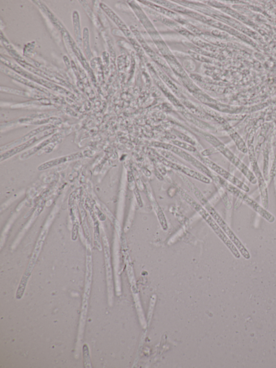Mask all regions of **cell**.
<instances>
[{"label": "cell", "mask_w": 276, "mask_h": 368, "mask_svg": "<svg viewBox=\"0 0 276 368\" xmlns=\"http://www.w3.org/2000/svg\"><path fill=\"white\" fill-rule=\"evenodd\" d=\"M54 127H55L53 125H52V124H48V125L40 127L34 129L32 131L25 134L24 136L16 140V141L4 145V146L0 148L1 152L2 153L3 152H7L8 150L19 146V145L27 142L29 141L30 139L39 135V134L46 130H48L54 129Z\"/></svg>", "instance_id": "13"}, {"label": "cell", "mask_w": 276, "mask_h": 368, "mask_svg": "<svg viewBox=\"0 0 276 368\" xmlns=\"http://www.w3.org/2000/svg\"><path fill=\"white\" fill-rule=\"evenodd\" d=\"M156 157L159 160V162L166 166V167L170 168L176 171L184 173L189 177L196 179L198 181H201V182L205 184H210L211 182V179L206 177V176L202 173L195 172L193 170H191L189 168L185 167V166H182L175 163L171 162L170 160L166 159L164 157L161 156L157 153H154Z\"/></svg>", "instance_id": "9"}, {"label": "cell", "mask_w": 276, "mask_h": 368, "mask_svg": "<svg viewBox=\"0 0 276 368\" xmlns=\"http://www.w3.org/2000/svg\"><path fill=\"white\" fill-rule=\"evenodd\" d=\"M183 102L185 106L188 108L192 113L195 114V115H197L198 117L201 118L206 117L205 114L202 112L199 109H197V108L195 106L192 105V104L190 102L187 101H184Z\"/></svg>", "instance_id": "30"}, {"label": "cell", "mask_w": 276, "mask_h": 368, "mask_svg": "<svg viewBox=\"0 0 276 368\" xmlns=\"http://www.w3.org/2000/svg\"><path fill=\"white\" fill-rule=\"evenodd\" d=\"M131 32L133 33L135 37L136 38L137 40L140 44L142 45L144 50L147 52V53L149 56L150 58L152 59L156 63L158 64L168 72V74H171V70L169 68V66L166 64V62L163 59H161L159 56L155 53V52L151 49L147 43L145 42V40L143 38V36L140 34L139 30L133 26L131 27Z\"/></svg>", "instance_id": "12"}, {"label": "cell", "mask_w": 276, "mask_h": 368, "mask_svg": "<svg viewBox=\"0 0 276 368\" xmlns=\"http://www.w3.org/2000/svg\"><path fill=\"white\" fill-rule=\"evenodd\" d=\"M165 59L166 60V61L168 62L171 69H172L177 75H178L184 79H189L188 76H187L186 72L184 68H182V66L179 63V62L177 61L173 55L166 56L165 57Z\"/></svg>", "instance_id": "23"}, {"label": "cell", "mask_w": 276, "mask_h": 368, "mask_svg": "<svg viewBox=\"0 0 276 368\" xmlns=\"http://www.w3.org/2000/svg\"><path fill=\"white\" fill-rule=\"evenodd\" d=\"M140 2H142L143 4H145L146 6H148L152 10H155V11L158 12L160 14H163L165 15V16L168 17L182 24L185 25L187 23L186 21L181 17L179 14L171 11V10L168 8L158 6L157 4L147 1H140Z\"/></svg>", "instance_id": "18"}, {"label": "cell", "mask_w": 276, "mask_h": 368, "mask_svg": "<svg viewBox=\"0 0 276 368\" xmlns=\"http://www.w3.org/2000/svg\"><path fill=\"white\" fill-rule=\"evenodd\" d=\"M184 111L185 110L182 111V114H183L184 116L186 117V118L187 119V120L195 124V126L201 129H206L208 128V127H209L208 126V124L207 123H204L200 121L199 120H197V119L191 115L190 113Z\"/></svg>", "instance_id": "28"}, {"label": "cell", "mask_w": 276, "mask_h": 368, "mask_svg": "<svg viewBox=\"0 0 276 368\" xmlns=\"http://www.w3.org/2000/svg\"><path fill=\"white\" fill-rule=\"evenodd\" d=\"M148 68L150 74L151 76H152L155 84H157V85L159 87L160 89L163 91L164 94L167 97L169 98V100L171 103H172L174 106H175L176 108H179V109L182 111H184V109L183 106H182L181 104L178 100L176 99L174 96L171 94V92L170 91V90L168 89V88L166 87L165 85L163 84V82L161 81L160 78L158 76L157 72H156L154 68H153V66L149 65L148 66Z\"/></svg>", "instance_id": "15"}, {"label": "cell", "mask_w": 276, "mask_h": 368, "mask_svg": "<svg viewBox=\"0 0 276 368\" xmlns=\"http://www.w3.org/2000/svg\"><path fill=\"white\" fill-rule=\"evenodd\" d=\"M175 146L178 147L180 149H184L191 152H197L196 149L193 146H191L188 143H186L183 142L179 141H171Z\"/></svg>", "instance_id": "29"}, {"label": "cell", "mask_w": 276, "mask_h": 368, "mask_svg": "<svg viewBox=\"0 0 276 368\" xmlns=\"http://www.w3.org/2000/svg\"><path fill=\"white\" fill-rule=\"evenodd\" d=\"M158 3L161 6L165 7L170 10H173L174 12H179L180 13L187 15L191 12V10L183 7L179 6V5L167 1H154Z\"/></svg>", "instance_id": "25"}, {"label": "cell", "mask_w": 276, "mask_h": 368, "mask_svg": "<svg viewBox=\"0 0 276 368\" xmlns=\"http://www.w3.org/2000/svg\"><path fill=\"white\" fill-rule=\"evenodd\" d=\"M18 62L23 67V68L27 69V70H29V71L33 72V73L36 75L43 77L44 78H45V79L49 81H52L57 83V84H61L64 86H67L66 82L64 80L60 79V78L59 77L45 73L44 71L36 68L35 67L28 64L23 60L18 61Z\"/></svg>", "instance_id": "19"}, {"label": "cell", "mask_w": 276, "mask_h": 368, "mask_svg": "<svg viewBox=\"0 0 276 368\" xmlns=\"http://www.w3.org/2000/svg\"><path fill=\"white\" fill-rule=\"evenodd\" d=\"M250 162H251L252 172L256 177L259 190L260 199L262 206L267 210L269 207V195L268 187L265 179L259 168L257 160L255 158L254 147L251 145L248 147Z\"/></svg>", "instance_id": "6"}, {"label": "cell", "mask_w": 276, "mask_h": 368, "mask_svg": "<svg viewBox=\"0 0 276 368\" xmlns=\"http://www.w3.org/2000/svg\"><path fill=\"white\" fill-rule=\"evenodd\" d=\"M1 71L4 74H6L9 77L12 78V79L21 83V84L27 86L31 87H33L34 88V89L39 90L41 92H43L44 93V94L48 95V96H50V93L47 90L44 89L43 87L35 84V83L32 81H29L27 79H25V78L21 76H20L19 74L16 73V72H14V71L6 68V67L4 66L1 67Z\"/></svg>", "instance_id": "16"}, {"label": "cell", "mask_w": 276, "mask_h": 368, "mask_svg": "<svg viewBox=\"0 0 276 368\" xmlns=\"http://www.w3.org/2000/svg\"><path fill=\"white\" fill-rule=\"evenodd\" d=\"M56 130H57L55 129L48 130L41 133L39 134V135L30 139L29 141L19 145V146L8 150V151L4 153H2L1 154V156H0V161L2 162L4 161V160H6L14 156V155L23 152L24 150L32 146L33 145L41 141V139L48 137L52 134H54Z\"/></svg>", "instance_id": "10"}, {"label": "cell", "mask_w": 276, "mask_h": 368, "mask_svg": "<svg viewBox=\"0 0 276 368\" xmlns=\"http://www.w3.org/2000/svg\"><path fill=\"white\" fill-rule=\"evenodd\" d=\"M184 66L185 68L189 71H194L195 69V65L191 60L185 61Z\"/></svg>", "instance_id": "33"}, {"label": "cell", "mask_w": 276, "mask_h": 368, "mask_svg": "<svg viewBox=\"0 0 276 368\" xmlns=\"http://www.w3.org/2000/svg\"><path fill=\"white\" fill-rule=\"evenodd\" d=\"M1 61L2 63L5 65L7 66L10 69H12L13 71L17 72V74L21 75L23 77L29 80L37 83L39 85L43 86L48 89L53 90L55 92L60 93V94H63L70 97H74V95H72L71 92L65 90L64 88L62 87L59 86H57L53 82H51L49 81H46L42 78L36 76V75L30 73V72L24 70L21 67H20L17 64L13 63V62L10 61L6 59L2 58L1 56Z\"/></svg>", "instance_id": "5"}, {"label": "cell", "mask_w": 276, "mask_h": 368, "mask_svg": "<svg viewBox=\"0 0 276 368\" xmlns=\"http://www.w3.org/2000/svg\"><path fill=\"white\" fill-rule=\"evenodd\" d=\"M180 195L187 203L191 205L199 215L204 218L207 224L210 225L212 229L215 232V234L218 238L225 243L229 250L233 254V255L236 259L241 258V253L238 250V249L232 241L229 239V238L223 231L221 228L218 225L216 221L213 219L212 216L208 213V212L200 204L198 203L191 196L187 194L183 190H180Z\"/></svg>", "instance_id": "2"}, {"label": "cell", "mask_w": 276, "mask_h": 368, "mask_svg": "<svg viewBox=\"0 0 276 368\" xmlns=\"http://www.w3.org/2000/svg\"><path fill=\"white\" fill-rule=\"evenodd\" d=\"M223 127L225 128L229 136H231L233 141L236 144L238 149L243 153L248 152V148L247 146L242 137L239 135L238 133L234 130L225 121H224L222 123Z\"/></svg>", "instance_id": "21"}, {"label": "cell", "mask_w": 276, "mask_h": 368, "mask_svg": "<svg viewBox=\"0 0 276 368\" xmlns=\"http://www.w3.org/2000/svg\"><path fill=\"white\" fill-rule=\"evenodd\" d=\"M89 40V32H88V28L85 27L83 29V46L88 60H90L92 58Z\"/></svg>", "instance_id": "27"}, {"label": "cell", "mask_w": 276, "mask_h": 368, "mask_svg": "<svg viewBox=\"0 0 276 368\" xmlns=\"http://www.w3.org/2000/svg\"><path fill=\"white\" fill-rule=\"evenodd\" d=\"M62 134L61 133H57L54 134V135L50 138L44 140V141L41 142L39 144L37 145L34 148L28 150V151L24 152L22 154L20 155V159L21 160L27 159L35 153L38 152L40 150L42 149L43 148L48 146V144L56 142L57 140L61 138Z\"/></svg>", "instance_id": "20"}, {"label": "cell", "mask_w": 276, "mask_h": 368, "mask_svg": "<svg viewBox=\"0 0 276 368\" xmlns=\"http://www.w3.org/2000/svg\"><path fill=\"white\" fill-rule=\"evenodd\" d=\"M189 53L192 58H194L197 61L202 62H205V63H211V62H212V60L208 59L205 56L198 54L191 50L189 51Z\"/></svg>", "instance_id": "31"}, {"label": "cell", "mask_w": 276, "mask_h": 368, "mask_svg": "<svg viewBox=\"0 0 276 368\" xmlns=\"http://www.w3.org/2000/svg\"><path fill=\"white\" fill-rule=\"evenodd\" d=\"M134 193H135V196H136V198L137 199V201H138V203L139 204V205H140V204H142V200H141V197H140V195H139L138 191L137 190H136V189H135V190L134 191Z\"/></svg>", "instance_id": "34"}, {"label": "cell", "mask_w": 276, "mask_h": 368, "mask_svg": "<svg viewBox=\"0 0 276 368\" xmlns=\"http://www.w3.org/2000/svg\"><path fill=\"white\" fill-rule=\"evenodd\" d=\"M130 6L133 9L134 13L137 15L140 22L143 24L146 30L148 31L151 38H152L155 43L163 40L159 35L157 30L155 29L153 25L150 22L149 19L147 16L143 9L140 8L137 3L134 1H130L129 3Z\"/></svg>", "instance_id": "11"}, {"label": "cell", "mask_w": 276, "mask_h": 368, "mask_svg": "<svg viewBox=\"0 0 276 368\" xmlns=\"http://www.w3.org/2000/svg\"><path fill=\"white\" fill-rule=\"evenodd\" d=\"M154 69L156 72H157V73L160 79L163 80L167 86H168L174 92H175L176 95L180 96V92H179L178 87H177L174 83L170 80V78L167 76L162 70L158 68V67H155Z\"/></svg>", "instance_id": "26"}, {"label": "cell", "mask_w": 276, "mask_h": 368, "mask_svg": "<svg viewBox=\"0 0 276 368\" xmlns=\"http://www.w3.org/2000/svg\"><path fill=\"white\" fill-rule=\"evenodd\" d=\"M0 90H1V92L8 93V94L28 98H35V99H40V98H42V97L41 96L33 94V93L14 89H12V88L7 87H1V89Z\"/></svg>", "instance_id": "24"}, {"label": "cell", "mask_w": 276, "mask_h": 368, "mask_svg": "<svg viewBox=\"0 0 276 368\" xmlns=\"http://www.w3.org/2000/svg\"><path fill=\"white\" fill-rule=\"evenodd\" d=\"M152 146L154 147L163 149L174 152L175 154L179 155V156L182 159L185 160L186 161L188 162L192 166H194V167L200 171L202 173L206 174L211 178H214V177H213V175L211 172V171L208 169L205 165L203 164L199 161V160H198L193 156H192L190 153L185 152L184 150L173 146L172 144L158 142H152Z\"/></svg>", "instance_id": "7"}, {"label": "cell", "mask_w": 276, "mask_h": 368, "mask_svg": "<svg viewBox=\"0 0 276 368\" xmlns=\"http://www.w3.org/2000/svg\"><path fill=\"white\" fill-rule=\"evenodd\" d=\"M204 137L208 142L211 143L218 152L221 153L229 162L233 164L246 177L250 183L253 185L257 183V179L252 171L245 164L241 159L232 152L219 139L211 134H204Z\"/></svg>", "instance_id": "3"}, {"label": "cell", "mask_w": 276, "mask_h": 368, "mask_svg": "<svg viewBox=\"0 0 276 368\" xmlns=\"http://www.w3.org/2000/svg\"><path fill=\"white\" fill-rule=\"evenodd\" d=\"M83 155L81 152H76L65 155V156L55 158L49 161L42 164L38 167V170L44 171L56 167L66 162H71L83 158Z\"/></svg>", "instance_id": "17"}, {"label": "cell", "mask_w": 276, "mask_h": 368, "mask_svg": "<svg viewBox=\"0 0 276 368\" xmlns=\"http://www.w3.org/2000/svg\"><path fill=\"white\" fill-rule=\"evenodd\" d=\"M175 133L178 137L182 140H184V141L186 142L189 143L192 145L195 144L196 143L193 139H192L189 136L186 135V134H184L183 133L176 132H175Z\"/></svg>", "instance_id": "32"}, {"label": "cell", "mask_w": 276, "mask_h": 368, "mask_svg": "<svg viewBox=\"0 0 276 368\" xmlns=\"http://www.w3.org/2000/svg\"><path fill=\"white\" fill-rule=\"evenodd\" d=\"M219 183L225 188L229 193L236 196L237 198L243 202L251 207L255 212H256L260 216H262L265 220L267 221L270 224H273L275 220V216L272 214L270 213L267 210L264 208L262 206H260L257 202L250 197L246 193L242 190L237 188L236 186L229 183L225 179L221 178H218Z\"/></svg>", "instance_id": "4"}, {"label": "cell", "mask_w": 276, "mask_h": 368, "mask_svg": "<svg viewBox=\"0 0 276 368\" xmlns=\"http://www.w3.org/2000/svg\"><path fill=\"white\" fill-rule=\"evenodd\" d=\"M201 160L202 163H204L207 167L220 175L223 179L229 181V183L245 192V193H247L250 191L249 188L246 184H244L243 181L236 177L235 176L221 167L220 166L206 158H201Z\"/></svg>", "instance_id": "8"}, {"label": "cell", "mask_w": 276, "mask_h": 368, "mask_svg": "<svg viewBox=\"0 0 276 368\" xmlns=\"http://www.w3.org/2000/svg\"><path fill=\"white\" fill-rule=\"evenodd\" d=\"M72 22L73 26H74V34L76 42L80 47L82 48L83 38L81 27L80 15L79 12L76 11V10L73 12Z\"/></svg>", "instance_id": "22"}, {"label": "cell", "mask_w": 276, "mask_h": 368, "mask_svg": "<svg viewBox=\"0 0 276 368\" xmlns=\"http://www.w3.org/2000/svg\"><path fill=\"white\" fill-rule=\"evenodd\" d=\"M191 186L197 199L199 200L202 205L205 207V209L208 212V213L212 216L213 219L220 226L221 229L229 238V239L235 245L243 257L247 259V260L251 259V254L249 253L246 247L244 246L242 242L238 239V237L232 230L230 227L228 225L225 221L223 219L221 216L218 214V212L210 204L205 195L202 194L201 192L194 185L191 184Z\"/></svg>", "instance_id": "1"}, {"label": "cell", "mask_w": 276, "mask_h": 368, "mask_svg": "<svg viewBox=\"0 0 276 368\" xmlns=\"http://www.w3.org/2000/svg\"><path fill=\"white\" fill-rule=\"evenodd\" d=\"M101 8L103 9V11L105 12L109 18H110L121 29L124 34L126 36V37L130 40L134 38V36L132 33L131 30H130L127 25L120 18L118 15L113 12L110 7H108L107 5L103 3L100 4Z\"/></svg>", "instance_id": "14"}]
</instances>
